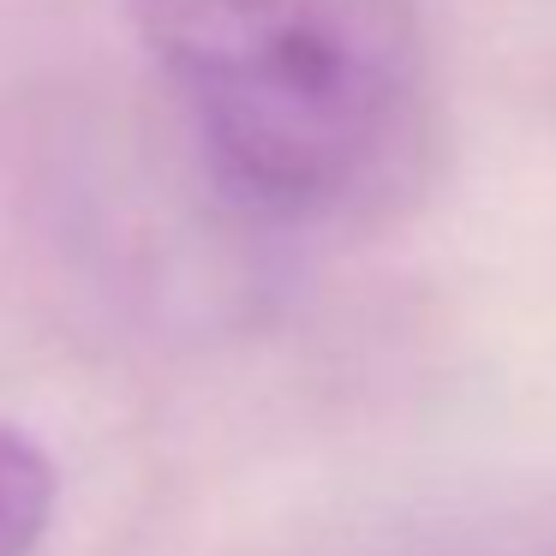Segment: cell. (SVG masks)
Returning <instances> with one entry per match:
<instances>
[{"label":"cell","instance_id":"6da1fadb","mask_svg":"<svg viewBox=\"0 0 556 556\" xmlns=\"http://www.w3.org/2000/svg\"><path fill=\"white\" fill-rule=\"evenodd\" d=\"M216 186L276 228L365 222L425 156L413 0H132Z\"/></svg>","mask_w":556,"mask_h":556},{"label":"cell","instance_id":"7a4b0ae2","mask_svg":"<svg viewBox=\"0 0 556 556\" xmlns=\"http://www.w3.org/2000/svg\"><path fill=\"white\" fill-rule=\"evenodd\" d=\"M341 556H556V479L401 515Z\"/></svg>","mask_w":556,"mask_h":556},{"label":"cell","instance_id":"3957f363","mask_svg":"<svg viewBox=\"0 0 556 556\" xmlns=\"http://www.w3.org/2000/svg\"><path fill=\"white\" fill-rule=\"evenodd\" d=\"M54 520V460L25 431L0 425V556H37Z\"/></svg>","mask_w":556,"mask_h":556}]
</instances>
